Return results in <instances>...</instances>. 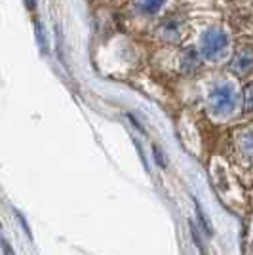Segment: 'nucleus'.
<instances>
[{"mask_svg": "<svg viewBox=\"0 0 253 255\" xmlns=\"http://www.w3.org/2000/svg\"><path fill=\"white\" fill-rule=\"evenodd\" d=\"M208 107L213 117H229L236 107V90L229 82H217L208 94Z\"/></svg>", "mask_w": 253, "mask_h": 255, "instance_id": "f257e3e1", "label": "nucleus"}, {"mask_svg": "<svg viewBox=\"0 0 253 255\" xmlns=\"http://www.w3.org/2000/svg\"><path fill=\"white\" fill-rule=\"evenodd\" d=\"M229 50V36L221 29H210L202 34L200 38V53L204 59H221Z\"/></svg>", "mask_w": 253, "mask_h": 255, "instance_id": "f03ea898", "label": "nucleus"}, {"mask_svg": "<svg viewBox=\"0 0 253 255\" xmlns=\"http://www.w3.org/2000/svg\"><path fill=\"white\" fill-rule=\"evenodd\" d=\"M232 69H234V73H238V75H248V73L253 69V52L252 50L244 48V50H240V52L236 53L234 63H232Z\"/></svg>", "mask_w": 253, "mask_h": 255, "instance_id": "7ed1b4c3", "label": "nucleus"}, {"mask_svg": "<svg viewBox=\"0 0 253 255\" xmlns=\"http://www.w3.org/2000/svg\"><path fill=\"white\" fill-rule=\"evenodd\" d=\"M164 2H166V0H143L141 6H143V10L148 11V13H156V11L164 6Z\"/></svg>", "mask_w": 253, "mask_h": 255, "instance_id": "20e7f679", "label": "nucleus"}, {"mask_svg": "<svg viewBox=\"0 0 253 255\" xmlns=\"http://www.w3.org/2000/svg\"><path fill=\"white\" fill-rule=\"evenodd\" d=\"M194 206H196V215H198V219H200V225L204 227V231L208 234H211L213 231H211V225H210V221L206 219V215H204V212H202V208H200V204L194 200Z\"/></svg>", "mask_w": 253, "mask_h": 255, "instance_id": "39448f33", "label": "nucleus"}, {"mask_svg": "<svg viewBox=\"0 0 253 255\" xmlns=\"http://www.w3.org/2000/svg\"><path fill=\"white\" fill-rule=\"evenodd\" d=\"M244 103L248 111H253V84H250L244 92Z\"/></svg>", "mask_w": 253, "mask_h": 255, "instance_id": "423d86ee", "label": "nucleus"}, {"mask_svg": "<svg viewBox=\"0 0 253 255\" xmlns=\"http://www.w3.org/2000/svg\"><path fill=\"white\" fill-rule=\"evenodd\" d=\"M0 244H2V254L4 255H15V252H13V248H11V244L8 240H2Z\"/></svg>", "mask_w": 253, "mask_h": 255, "instance_id": "0eeeda50", "label": "nucleus"}, {"mask_svg": "<svg viewBox=\"0 0 253 255\" xmlns=\"http://www.w3.org/2000/svg\"><path fill=\"white\" fill-rule=\"evenodd\" d=\"M36 34H38V40H40V46L46 48V40H44V32H42V25L36 23Z\"/></svg>", "mask_w": 253, "mask_h": 255, "instance_id": "6e6552de", "label": "nucleus"}, {"mask_svg": "<svg viewBox=\"0 0 253 255\" xmlns=\"http://www.w3.org/2000/svg\"><path fill=\"white\" fill-rule=\"evenodd\" d=\"M154 156H156V162H158L160 166H166V160H164V154H162V150L158 147H154Z\"/></svg>", "mask_w": 253, "mask_h": 255, "instance_id": "1a4fd4ad", "label": "nucleus"}, {"mask_svg": "<svg viewBox=\"0 0 253 255\" xmlns=\"http://www.w3.org/2000/svg\"><path fill=\"white\" fill-rule=\"evenodd\" d=\"M25 8L29 11H34L36 10V0H25Z\"/></svg>", "mask_w": 253, "mask_h": 255, "instance_id": "9d476101", "label": "nucleus"}]
</instances>
